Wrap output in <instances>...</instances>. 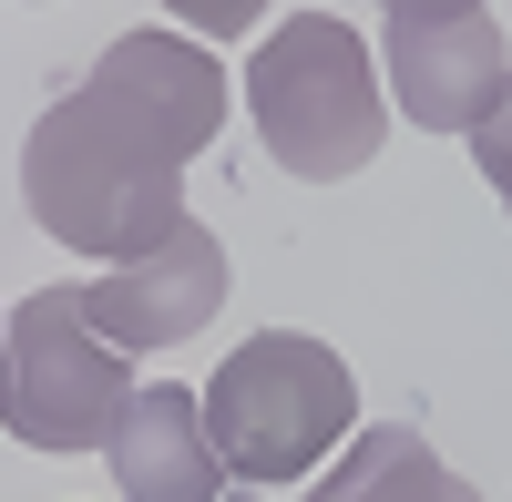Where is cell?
Segmentation results:
<instances>
[{
	"label": "cell",
	"mask_w": 512,
	"mask_h": 502,
	"mask_svg": "<svg viewBox=\"0 0 512 502\" xmlns=\"http://www.w3.org/2000/svg\"><path fill=\"white\" fill-rule=\"evenodd\" d=\"M226 123V72L205 41L123 31L103 62L31 123L21 144V205L72 257H144L164 226H185V164Z\"/></svg>",
	"instance_id": "obj_1"
},
{
	"label": "cell",
	"mask_w": 512,
	"mask_h": 502,
	"mask_svg": "<svg viewBox=\"0 0 512 502\" xmlns=\"http://www.w3.org/2000/svg\"><path fill=\"white\" fill-rule=\"evenodd\" d=\"M205 410V441H216L226 482H256V492H287L308 482L328 451H349L359 431V380L349 359L308 328H267V339H246L216 380L195 390Z\"/></svg>",
	"instance_id": "obj_2"
},
{
	"label": "cell",
	"mask_w": 512,
	"mask_h": 502,
	"mask_svg": "<svg viewBox=\"0 0 512 502\" xmlns=\"http://www.w3.org/2000/svg\"><path fill=\"white\" fill-rule=\"evenodd\" d=\"M246 113H256L267 154L297 185H349L379 154V134H390V93H379L369 41L349 21H328V11H297V21H277L267 41H256Z\"/></svg>",
	"instance_id": "obj_3"
},
{
	"label": "cell",
	"mask_w": 512,
	"mask_h": 502,
	"mask_svg": "<svg viewBox=\"0 0 512 502\" xmlns=\"http://www.w3.org/2000/svg\"><path fill=\"white\" fill-rule=\"evenodd\" d=\"M123 400H134V359H123L72 287H31L0 318V431L31 451H103Z\"/></svg>",
	"instance_id": "obj_4"
},
{
	"label": "cell",
	"mask_w": 512,
	"mask_h": 502,
	"mask_svg": "<svg viewBox=\"0 0 512 502\" xmlns=\"http://www.w3.org/2000/svg\"><path fill=\"white\" fill-rule=\"evenodd\" d=\"M72 298H82V318H93L123 359L205 339L216 308H226V246L205 236V226H164L144 257H123L103 277H72Z\"/></svg>",
	"instance_id": "obj_5"
},
{
	"label": "cell",
	"mask_w": 512,
	"mask_h": 502,
	"mask_svg": "<svg viewBox=\"0 0 512 502\" xmlns=\"http://www.w3.org/2000/svg\"><path fill=\"white\" fill-rule=\"evenodd\" d=\"M512 72L492 11H400L390 21V93L420 134H472L492 82Z\"/></svg>",
	"instance_id": "obj_6"
},
{
	"label": "cell",
	"mask_w": 512,
	"mask_h": 502,
	"mask_svg": "<svg viewBox=\"0 0 512 502\" xmlns=\"http://www.w3.org/2000/svg\"><path fill=\"white\" fill-rule=\"evenodd\" d=\"M103 462H113L123 502H216L226 492V462H216V441H205V410L175 380H134Z\"/></svg>",
	"instance_id": "obj_7"
},
{
	"label": "cell",
	"mask_w": 512,
	"mask_h": 502,
	"mask_svg": "<svg viewBox=\"0 0 512 502\" xmlns=\"http://www.w3.org/2000/svg\"><path fill=\"white\" fill-rule=\"evenodd\" d=\"M308 502H482V492L441 472V451L410 421H369V431H349V451L328 462V482Z\"/></svg>",
	"instance_id": "obj_8"
},
{
	"label": "cell",
	"mask_w": 512,
	"mask_h": 502,
	"mask_svg": "<svg viewBox=\"0 0 512 502\" xmlns=\"http://www.w3.org/2000/svg\"><path fill=\"white\" fill-rule=\"evenodd\" d=\"M472 164H482V185L502 195V216H512V72L492 82V103H482V123H472Z\"/></svg>",
	"instance_id": "obj_9"
},
{
	"label": "cell",
	"mask_w": 512,
	"mask_h": 502,
	"mask_svg": "<svg viewBox=\"0 0 512 502\" xmlns=\"http://www.w3.org/2000/svg\"><path fill=\"white\" fill-rule=\"evenodd\" d=\"M164 11H175L185 31H205V41H236L256 11H267V0H164Z\"/></svg>",
	"instance_id": "obj_10"
},
{
	"label": "cell",
	"mask_w": 512,
	"mask_h": 502,
	"mask_svg": "<svg viewBox=\"0 0 512 502\" xmlns=\"http://www.w3.org/2000/svg\"><path fill=\"white\" fill-rule=\"evenodd\" d=\"M379 11L400 21V11H492V0H379Z\"/></svg>",
	"instance_id": "obj_11"
}]
</instances>
